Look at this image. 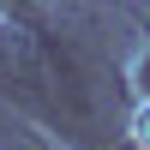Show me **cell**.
<instances>
[{"instance_id":"6da1fadb","label":"cell","mask_w":150,"mask_h":150,"mask_svg":"<svg viewBox=\"0 0 150 150\" xmlns=\"http://www.w3.org/2000/svg\"><path fill=\"white\" fill-rule=\"evenodd\" d=\"M132 138H138V144H144V150H150V102H144V108H138V114H132Z\"/></svg>"}]
</instances>
